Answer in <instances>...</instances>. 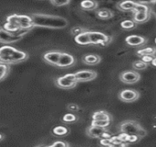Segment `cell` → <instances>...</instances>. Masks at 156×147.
Here are the masks:
<instances>
[{
    "instance_id": "1",
    "label": "cell",
    "mask_w": 156,
    "mask_h": 147,
    "mask_svg": "<svg viewBox=\"0 0 156 147\" xmlns=\"http://www.w3.org/2000/svg\"><path fill=\"white\" fill-rule=\"evenodd\" d=\"M30 18L33 21L34 27H42V28H50V29H63L68 26V20L59 16L35 13V14H31Z\"/></svg>"
},
{
    "instance_id": "2",
    "label": "cell",
    "mask_w": 156,
    "mask_h": 147,
    "mask_svg": "<svg viewBox=\"0 0 156 147\" xmlns=\"http://www.w3.org/2000/svg\"><path fill=\"white\" fill-rule=\"evenodd\" d=\"M29 57L28 53L14 47L5 45L0 47V63L7 65L24 62Z\"/></svg>"
},
{
    "instance_id": "3",
    "label": "cell",
    "mask_w": 156,
    "mask_h": 147,
    "mask_svg": "<svg viewBox=\"0 0 156 147\" xmlns=\"http://www.w3.org/2000/svg\"><path fill=\"white\" fill-rule=\"evenodd\" d=\"M120 131L122 133L128 134V135H136L140 138L144 137L147 132L136 121L133 120H126L123 121L120 124Z\"/></svg>"
},
{
    "instance_id": "4",
    "label": "cell",
    "mask_w": 156,
    "mask_h": 147,
    "mask_svg": "<svg viewBox=\"0 0 156 147\" xmlns=\"http://www.w3.org/2000/svg\"><path fill=\"white\" fill-rule=\"evenodd\" d=\"M7 22L16 25L17 27L20 28V30H30L34 27L30 16H27V15H18V14L9 15L7 18Z\"/></svg>"
},
{
    "instance_id": "5",
    "label": "cell",
    "mask_w": 156,
    "mask_h": 147,
    "mask_svg": "<svg viewBox=\"0 0 156 147\" xmlns=\"http://www.w3.org/2000/svg\"><path fill=\"white\" fill-rule=\"evenodd\" d=\"M77 79L75 77V74H67V75L58 77L56 79V85L60 88L69 89L73 88L77 84Z\"/></svg>"
},
{
    "instance_id": "6",
    "label": "cell",
    "mask_w": 156,
    "mask_h": 147,
    "mask_svg": "<svg viewBox=\"0 0 156 147\" xmlns=\"http://www.w3.org/2000/svg\"><path fill=\"white\" fill-rule=\"evenodd\" d=\"M23 36L20 34H13L7 30H5L3 28H0V42L2 43H13L17 42L20 40L22 39Z\"/></svg>"
},
{
    "instance_id": "7",
    "label": "cell",
    "mask_w": 156,
    "mask_h": 147,
    "mask_svg": "<svg viewBox=\"0 0 156 147\" xmlns=\"http://www.w3.org/2000/svg\"><path fill=\"white\" fill-rule=\"evenodd\" d=\"M119 78L123 83L130 85V84L137 83L140 80V74H138L135 71H125L120 74Z\"/></svg>"
},
{
    "instance_id": "8",
    "label": "cell",
    "mask_w": 156,
    "mask_h": 147,
    "mask_svg": "<svg viewBox=\"0 0 156 147\" xmlns=\"http://www.w3.org/2000/svg\"><path fill=\"white\" fill-rule=\"evenodd\" d=\"M75 77L78 82L91 81L97 77V73L93 70H82L75 73Z\"/></svg>"
},
{
    "instance_id": "9",
    "label": "cell",
    "mask_w": 156,
    "mask_h": 147,
    "mask_svg": "<svg viewBox=\"0 0 156 147\" xmlns=\"http://www.w3.org/2000/svg\"><path fill=\"white\" fill-rule=\"evenodd\" d=\"M119 99L124 101V102H133L135 100H137L140 97V94L138 91L136 90H132V89H124L119 93Z\"/></svg>"
},
{
    "instance_id": "10",
    "label": "cell",
    "mask_w": 156,
    "mask_h": 147,
    "mask_svg": "<svg viewBox=\"0 0 156 147\" xmlns=\"http://www.w3.org/2000/svg\"><path fill=\"white\" fill-rule=\"evenodd\" d=\"M90 41L91 44H100V45H106L109 41L108 36L102 32H95L90 31Z\"/></svg>"
},
{
    "instance_id": "11",
    "label": "cell",
    "mask_w": 156,
    "mask_h": 147,
    "mask_svg": "<svg viewBox=\"0 0 156 147\" xmlns=\"http://www.w3.org/2000/svg\"><path fill=\"white\" fill-rule=\"evenodd\" d=\"M61 55H62V52H58V51H51V52H46V53L43 55V59H44V61H45L46 63H48L49 64L56 65V66H57Z\"/></svg>"
},
{
    "instance_id": "12",
    "label": "cell",
    "mask_w": 156,
    "mask_h": 147,
    "mask_svg": "<svg viewBox=\"0 0 156 147\" xmlns=\"http://www.w3.org/2000/svg\"><path fill=\"white\" fill-rule=\"evenodd\" d=\"M73 63H74L73 56H72L69 53L62 52V55L60 57V60H59L57 66H59V67H69V66L73 65Z\"/></svg>"
},
{
    "instance_id": "13",
    "label": "cell",
    "mask_w": 156,
    "mask_h": 147,
    "mask_svg": "<svg viewBox=\"0 0 156 147\" xmlns=\"http://www.w3.org/2000/svg\"><path fill=\"white\" fill-rule=\"evenodd\" d=\"M126 42L129 46H140L146 42V39L139 35H129L126 38Z\"/></svg>"
},
{
    "instance_id": "14",
    "label": "cell",
    "mask_w": 156,
    "mask_h": 147,
    "mask_svg": "<svg viewBox=\"0 0 156 147\" xmlns=\"http://www.w3.org/2000/svg\"><path fill=\"white\" fill-rule=\"evenodd\" d=\"M105 131L106 129L104 128H100L98 126H90V128L87 129V135L91 138H102Z\"/></svg>"
},
{
    "instance_id": "15",
    "label": "cell",
    "mask_w": 156,
    "mask_h": 147,
    "mask_svg": "<svg viewBox=\"0 0 156 147\" xmlns=\"http://www.w3.org/2000/svg\"><path fill=\"white\" fill-rule=\"evenodd\" d=\"M74 41L80 45H87V44H91L90 41V31H87L85 30L84 32H82L81 34L77 35L74 37Z\"/></svg>"
},
{
    "instance_id": "16",
    "label": "cell",
    "mask_w": 156,
    "mask_h": 147,
    "mask_svg": "<svg viewBox=\"0 0 156 147\" xmlns=\"http://www.w3.org/2000/svg\"><path fill=\"white\" fill-rule=\"evenodd\" d=\"M100 61H101L100 56L96 55V54H87V55L84 56V58H83V62L89 65H95V64L98 63Z\"/></svg>"
},
{
    "instance_id": "17",
    "label": "cell",
    "mask_w": 156,
    "mask_h": 147,
    "mask_svg": "<svg viewBox=\"0 0 156 147\" xmlns=\"http://www.w3.org/2000/svg\"><path fill=\"white\" fill-rule=\"evenodd\" d=\"M92 119L93 120H110V115L104 110H100L95 112L92 116Z\"/></svg>"
},
{
    "instance_id": "18",
    "label": "cell",
    "mask_w": 156,
    "mask_h": 147,
    "mask_svg": "<svg viewBox=\"0 0 156 147\" xmlns=\"http://www.w3.org/2000/svg\"><path fill=\"white\" fill-rule=\"evenodd\" d=\"M149 19V12H137L133 17V21L137 23H142L148 20Z\"/></svg>"
},
{
    "instance_id": "19",
    "label": "cell",
    "mask_w": 156,
    "mask_h": 147,
    "mask_svg": "<svg viewBox=\"0 0 156 147\" xmlns=\"http://www.w3.org/2000/svg\"><path fill=\"white\" fill-rule=\"evenodd\" d=\"M137 5V2H132V1H124L119 4V9L124 11H129L135 9V7Z\"/></svg>"
},
{
    "instance_id": "20",
    "label": "cell",
    "mask_w": 156,
    "mask_h": 147,
    "mask_svg": "<svg viewBox=\"0 0 156 147\" xmlns=\"http://www.w3.org/2000/svg\"><path fill=\"white\" fill-rule=\"evenodd\" d=\"M10 72V66L4 64V63H0V81L4 80L8 75Z\"/></svg>"
},
{
    "instance_id": "21",
    "label": "cell",
    "mask_w": 156,
    "mask_h": 147,
    "mask_svg": "<svg viewBox=\"0 0 156 147\" xmlns=\"http://www.w3.org/2000/svg\"><path fill=\"white\" fill-rule=\"evenodd\" d=\"M81 7L86 10H93L98 7V3L96 1H91V0H85L81 3Z\"/></svg>"
},
{
    "instance_id": "22",
    "label": "cell",
    "mask_w": 156,
    "mask_h": 147,
    "mask_svg": "<svg viewBox=\"0 0 156 147\" xmlns=\"http://www.w3.org/2000/svg\"><path fill=\"white\" fill-rule=\"evenodd\" d=\"M3 29L10 33H13V34H18V32L21 30H20L19 27H17L16 25L12 24V23H9V22H6L5 25L3 26Z\"/></svg>"
},
{
    "instance_id": "23",
    "label": "cell",
    "mask_w": 156,
    "mask_h": 147,
    "mask_svg": "<svg viewBox=\"0 0 156 147\" xmlns=\"http://www.w3.org/2000/svg\"><path fill=\"white\" fill-rule=\"evenodd\" d=\"M52 133L56 136H64L68 133V129L64 126H56L53 128Z\"/></svg>"
},
{
    "instance_id": "24",
    "label": "cell",
    "mask_w": 156,
    "mask_h": 147,
    "mask_svg": "<svg viewBox=\"0 0 156 147\" xmlns=\"http://www.w3.org/2000/svg\"><path fill=\"white\" fill-rule=\"evenodd\" d=\"M97 15L98 18L103 19V20H108L112 17V12L109 11L108 9H99L97 12Z\"/></svg>"
},
{
    "instance_id": "25",
    "label": "cell",
    "mask_w": 156,
    "mask_h": 147,
    "mask_svg": "<svg viewBox=\"0 0 156 147\" xmlns=\"http://www.w3.org/2000/svg\"><path fill=\"white\" fill-rule=\"evenodd\" d=\"M110 124V120H92L91 126H98L106 129Z\"/></svg>"
},
{
    "instance_id": "26",
    "label": "cell",
    "mask_w": 156,
    "mask_h": 147,
    "mask_svg": "<svg viewBox=\"0 0 156 147\" xmlns=\"http://www.w3.org/2000/svg\"><path fill=\"white\" fill-rule=\"evenodd\" d=\"M154 52H155V49L154 48H151V47H149V48H145V49L139 50L137 53L139 55H141V56H146V55H151V56Z\"/></svg>"
},
{
    "instance_id": "27",
    "label": "cell",
    "mask_w": 156,
    "mask_h": 147,
    "mask_svg": "<svg viewBox=\"0 0 156 147\" xmlns=\"http://www.w3.org/2000/svg\"><path fill=\"white\" fill-rule=\"evenodd\" d=\"M147 63H145L144 62H142L141 60H137L132 63V66L137 69V70H144L147 67Z\"/></svg>"
},
{
    "instance_id": "28",
    "label": "cell",
    "mask_w": 156,
    "mask_h": 147,
    "mask_svg": "<svg viewBox=\"0 0 156 147\" xmlns=\"http://www.w3.org/2000/svg\"><path fill=\"white\" fill-rule=\"evenodd\" d=\"M77 120V117L73 114V113H67L65 114L63 117H62V120L64 122H67V123H70V122H74L75 120Z\"/></svg>"
},
{
    "instance_id": "29",
    "label": "cell",
    "mask_w": 156,
    "mask_h": 147,
    "mask_svg": "<svg viewBox=\"0 0 156 147\" xmlns=\"http://www.w3.org/2000/svg\"><path fill=\"white\" fill-rule=\"evenodd\" d=\"M121 27L125 30H129V29H132L135 27V22L133 20H123L121 22Z\"/></svg>"
},
{
    "instance_id": "30",
    "label": "cell",
    "mask_w": 156,
    "mask_h": 147,
    "mask_svg": "<svg viewBox=\"0 0 156 147\" xmlns=\"http://www.w3.org/2000/svg\"><path fill=\"white\" fill-rule=\"evenodd\" d=\"M70 3V1L68 0H65V1H58V0H51V4L55 6V7H62V6H65V5H68Z\"/></svg>"
},
{
    "instance_id": "31",
    "label": "cell",
    "mask_w": 156,
    "mask_h": 147,
    "mask_svg": "<svg viewBox=\"0 0 156 147\" xmlns=\"http://www.w3.org/2000/svg\"><path fill=\"white\" fill-rule=\"evenodd\" d=\"M139 140H140V137L139 136H136V135H128L127 142L128 143H133V142H137Z\"/></svg>"
},
{
    "instance_id": "32",
    "label": "cell",
    "mask_w": 156,
    "mask_h": 147,
    "mask_svg": "<svg viewBox=\"0 0 156 147\" xmlns=\"http://www.w3.org/2000/svg\"><path fill=\"white\" fill-rule=\"evenodd\" d=\"M153 59H154V58H153L152 56H151V55H146V56H142L141 61L148 64V63H151V62L153 61Z\"/></svg>"
},
{
    "instance_id": "33",
    "label": "cell",
    "mask_w": 156,
    "mask_h": 147,
    "mask_svg": "<svg viewBox=\"0 0 156 147\" xmlns=\"http://www.w3.org/2000/svg\"><path fill=\"white\" fill-rule=\"evenodd\" d=\"M108 147H128V144L125 142H111Z\"/></svg>"
},
{
    "instance_id": "34",
    "label": "cell",
    "mask_w": 156,
    "mask_h": 147,
    "mask_svg": "<svg viewBox=\"0 0 156 147\" xmlns=\"http://www.w3.org/2000/svg\"><path fill=\"white\" fill-rule=\"evenodd\" d=\"M85 30H83L81 28H73L72 29V33L74 35V37L75 36H77V35H79V34H81L82 32H84Z\"/></svg>"
},
{
    "instance_id": "35",
    "label": "cell",
    "mask_w": 156,
    "mask_h": 147,
    "mask_svg": "<svg viewBox=\"0 0 156 147\" xmlns=\"http://www.w3.org/2000/svg\"><path fill=\"white\" fill-rule=\"evenodd\" d=\"M55 147H68V144L64 142H62V141H57L55 142L52 143Z\"/></svg>"
},
{
    "instance_id": "36",
    "label": "cell",
    "mask_w": 156,
    "mask_h": 147,
    "mask_svg": "<svg viewBox=\"0 0 156 147\" xmlns=\"http://www.w3.org/2000/svg\"><path fill=\"white\" fill-rule=\"evenodd\" d=\"M67 109H69V110H72V111H77L78 109H79V107H78L76 104H74V103H71V104H69L68 106H67Z\"/></svg>"
},
{
    "instance_id": "37",
    "label": "cell",
    "mask_w": 156,
    "mask_h": 147,
    "mask_svg": "<svg viewBox=\"0 0 156 147\" xmlns=\"http://www.w3.org/2000/svg\"><path fill=\"white\" fill-rule=\"evenodd\" d=\"M112 142H111V139L109 138V139H101L100 140V144L101 145H104V146H106V147H108V145L111 143Z\"/></svg>"
},
{
    "instance_id": "38",
    "label": "cell",
    "mask_w": 156,
    "mask_h": 147,
    "mask_svg": "<svg viewBox=\"0 0 156 147\" xmlns=\"http://www.w3.org/2000/svg\"><path fill=\"white\" fill-rule=\"evenodd\" d=\"M151 64H152L153 66H156V58L153 59V61L151 62Z\"/></svg>"
},
{
    "instance_id": "39",
    "label": "cell",
    "mask_w": 156,
    "mask_h": 147,
    "mask_svg": "<svg viewBox=\"0 0 156 147\" xmlns=\"http://www.w3.org/2000/svg\"><path fill=\"white\" fill-rule=\"evenodd\" d=\"M35 147H46V145H38V146H35Z\"/></svg>"
},
{
    "instance_id": "40",
    "label": "cell",
    "mask_w": 156,
    "mask_h": 147,
    "mask_svg": "<svg viewBox=\"0 0 156 147\" xmlns=\"http://www.w3.org/2000/svg\"><path fill=\"white\" fill-rule=\"evenodd\" d=\"M46 147H55L53 144H51V145H48V146H46Z\"/></svg>"
},
{
    "instance_id": "41",
    "label": "cell",
    "mask_w": 156,
    "mask_h": 147,
    "mask_svg": "<svg viewBox=\"0 0 156 147\" xmlns=\"http://www.w3.org/2000/svg\"><path fill=\"white\" fill-rule=\"evenodd\" d=\"M2 137H3V136H2L1 134H0V140H1V139H2Z\"/></svg>"
},
{
    "instance_id": "42",
    "label": "cell",
    "mask_w": 156,
    "mask_h": 147,
    "mask_svg": "<svg viewBox=\"0 0 156 147\" xmlns=\"http://www.w3.org/2000/svg\"><path fill=\"white\" fill-rule=\"evenodd\" d=\"M155 43H156V39H155Z\"/></svg>"
}]
</instances>
